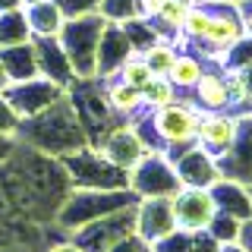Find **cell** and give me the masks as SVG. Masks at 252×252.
I'll use <instances>...</instances> for the list:
<instances>
[{
  "mask_svg": "<svg viewBox=\"0 0 252 252\" xmlns=\"http://www.w3.org/2000/svg\"><path fill=\"white\" fill-rule=\"evenodd\" d=\"M66 98H69V104H73V110H76V117H79V123H82L89 142H101L114 126H120L117 123L120 117L110 110L98 76L94 79H76V82L66 89Z\"/></svg>",
  "mask_w": 252,
  "mask_h": 252,
  "instance_id": "8",
  "label": "cell"
},
{
  "mask_svg": "<svg viewBox=\"0 0 252 252\" xmlns=\"http://www.w3.org/2000/svg\"><path fill=\"white\" fill-rule=\"evenodd\" d=\"M189 236H192V252H218V246H220L208 230H195Z\"/></svg>",
  "mask_w": 252,
  "mask_h": 252,
  "instance_id": "38",
  "label": "cell"
},
{
  "mask_svg": "<svg viewBox=\"0 0 252 252\" xmlns=\"http://www.w3.org/2000/svg\"><path fill=\"white\" fill-rule=\"evenodd\" d=\"M0 94L6 98V104L13 107V114L19 117V120H29V117L47 110L54 101H60L63 94H66V89H60V85H54V82H47V79L35 76V79H26V82L6 85Z\"/></svg>",
  "mask_w": 252,
  "mask_h": 252,
  "instance_id": "11",
  "label": "cell"
},
{
  "mask_svg": "<svg viewBox=\"0 0 252 252\" xmlns=\"http://www.w3.org/2000/svg\"><path fill=\"white\" fill-rule=\"evenodd\" d=\"M132 54L136 51H132L126 32L117 26V22H107L104 32H101V41H98V79L117 76V69H120Z\"/></svg>",
  "mask_w": 252,
  "mask_h": 252,
  "instance_id": "20",
  "label": "cell"
},
{
  "mask_svg": "<svg viewBox=\"0 0 252 252\" xmlns=\"http://www.w3.org/2000/svg\"><path fill=\"white\" fill-rule=\"evenodd\" d=\"M236 10H240V22H243L246 38H252V0H240V3H236Z\"/></svg>",
  "mask_w": 252,
  "mask_h": 252,
  "instance_id": "39",
  "label": "cell"
},
{
  "mask_svg": "<svg viewBox=\"0 0 252 252\" xmlns=\"http://www.w3.org/2000/svg\"><path fill=\"white\" fill-rule=\"evenodd\" d=\"M189 3H192V0H164V6L158 10V16L148 19V22H152L164 38H177L180 29H183V22H186Z\"/></svg>",
  "mask_w": 252,
  "mask_h": 252,
  "instance_id": "26",
  "label": "cell"
},
{
  "mask_svg": "<svg viewBox=\"0 0 252 252\" xmlns=\"http://www.w3.org/2000/svg\"><path fill=\"white\" fill-rule=\"evenodd\" d=\"M199 117L202 110L180 94L177 101L155 110H139V114L129 117V126L142 136L152 152L177 158L180 152H186L189 145H195V132H199Z\"/></svg>",
  "mask_w": 252,
  "mask_h": 252,
  "instance_id": "3",
  "label": "cell"
},
{
  "mask_svg": "<svg viewBox=\"0 0 252 252\" xmlns=\"http://www.w3.org/2000/svg\"><path fill=\"white\" fill-rule=\"evenodd\" d=\"M26 41H32V29H29L26 6L10 10V13H0V47L26 44Z\"/></svg>",
  "mask_w": 252,
  "mask_h": 252,
  "instance_id": "27",
  "label": "cell"
},
{
  "mask_svg": "<svg viewBox=\"0 0 252 252\" xmlns=\"http://www.w3.org/2000/svg\"><path fill=\"white\" fill-rule=\"evenodd\" d=\"M32 44H35L38 54V76L60 85V89H69L76 82V69L69 63L66 51H63V44L57 38H32Z\"/></svg>",
  "mask_w": 252,
  "mask_h": 252,
  "instance_id": "17",
  "label": "cell"
},
{
  "mask_svg": "<svg viewBox=\"0 0 252 252\" xmlns=\"http://www.w3.org/2000/svg\"><path fill=\"white\" fill-rule=\"evenodd\" d=\"M98 13L104 16L107 22L123 26V22H129V19H136V16H139V0H101Z\"/></svg>",
  "mask_w": 252,
  "mask_h": 252,
  "instance_id": "31",
  "label": "cell"
},
{
  "mask_svg": "<svg viewBox=\"0 0 252 252\" xmlns=\"http://www.w3.org/2000/svg\"><path fill=\"white\" fill-rule=\"evenodd\" d=\"M211 199H215L220 215H230L236 220H246L252 218V195H249V186L236 183V180H227L220 177L215 186H211Z\"/></svg>",
  "mask_w": 252,
  "mask_h": 252,
  "instance_id": "21",
  "label": "cell"
},
{
  "mask_svg": "<svg viewBox=\"0 0 252 252\" xmlns=\"http://www.w3.org/2000/svg\"><path fill=\"white\" fill-rule=\"evenodd\" d=\"M249 195H252V186H249Z\"/></svg>",
  "mask_w": 252,
  "mask_h": 252,
  "instance_id": "49",
  "label": "cell"
},
{
  "mask_svg": "<svg viewBox=\"0 0 252 252\" xmlns=\"http://www.w3.org/2000/svg\"><path fill=\"white\" fill-rule=\"evenodd\" d=\"M236 132H240V114L236 110H218V114H202L199 117V132L195 145L208 152L215 161H220L233 148Z\"/></svg>",
  "mask_w": 252,
  "mask_h": 252,
  "instance_id": "13",
  "label": "cell"
},
{
  "mask_svg": "<svg viewBox=\"0 0 252 252\" xmlns=\"http://www.w3.org/2000/svg\"><path fill=\"white\" fill-rule=\"evenodd\" d=\"M104 26H107V19L101 13L76 16V19L63 22L57 41L63 44L69 63H73L76 79H94L98 76V41H101Z\"/></svg>",
  "mask_w": 252,
  "mask_h": 252,
  "instance_id": "6",
  "label": "cell"
},
{
  "mask_svg": "<svg viewBox=\"0 0 252 252\" xmlns=\"http://www.w3.org/2000/svg\"><path fill=\"white\" fill-rule=\"evenodd\" d=\"M107 252H152V243H148L142 233L132 230V233H126L123 240H117Z\"/></svg>",
  "mask_w": 252,
  "mask_h": 252,
  "instance_id": "36",
  "label": "cell"
},
{
  "mask_svg": "<svg viewBox=\"0 0 252 252\" xmlns=\"http://www.w3.org/2000/svg\"><path fill=\"white\" fill-rule=\"evenodd\" d=\"M0 189L22 218L35 224H54V215L73 192V183L60 158L41 155L19 142L10 161L0 164Z\"/></svg>",
  "mask_w": 252,
  "mask_h": 252,
  "instance_id": "1",
  "label": "cell"
},
{
  "mask_svg": "<svg viewBox=\"0 0 252 252\" xmlns=\"http://www.w3.org/2000/svg\"><path fill=\"white\" fill-rule=\"evenodd\" d=\"M246 38L240 22L236 3H218V0H192L186 13V22L173 41L180 51H195L208 63H220L236 44Z\"/></svg>",
  "mask_w": 252,
  "mask_h": 252,
  "instance_id": "2",
  "label": "cell"
},
{
  "mask_svg": "<svg viewBox=\"0 0 252 252\" xmlns=\"http://www.w3.org/2000/svg\"><path fill=\"white\" fill-rule=\"evenodd\" d=\"M218 3H240V0H218Z\"/></svg>",
  "mask_w": 252,
  "mask_h": 252,
  "instance_id": "48",
  "label": "cell"
},
{
  "mask_svg": "<svg viewBox=\"0 0 252 252\" xmlns=\"http://www.w3.org/2000/svg\"><path fill=\"white\" fill-rule=\"evenodd\" d=\"M26 16H29V29H32V38H57L66 16L54 0H41V3H32L26 6Z\"/></svg>",
  "mask_w": 252,
  "mask_h": 252,
  "instance_id": "25",
  "label": "cell"
},
{
  "mask_svg": "<svg viewBox=\"0 0 252 252\" xmlns=\"http://www.w3.org/2000/svg\"><path fill=\"white\" fill-rule=\"evenodd\" d=\"M32 3H41V0H22V6H32Z\"/></svg>",
  "mask_w": 252,
  "mask_h": 252,
  "instance_id": "47",
  "label": "cell"
},
{
  "mask_svg": "<svg viewBox=\"0 0 252 252\" xmlns=\"http://www.w3.org/2000/svg\"><path fill=\"white\" fill-rule=\"evenodd\" d=\"M240 73H243V85H246V114H252V63L240 66Z\"/></svg>",
  "mask_w": 252,
  "mask_h": 252,
  "instance_id": "43",
  "label": "cell"
},
{
  "mask_svg": "<svg viewBox=\"0 0 252 252\" xmlns=\"http://www.w3.org/2000/svg\"><path fill=\"white\" fill-rule=\"evenodd\" d=\"M161 6H164V0H139V16L142 19H155Z\"/></svg>",
  "mask_w": 252,
  "mask_h": 252,
  "instance_id": "42",
  "label": "cell"
},
{
  "mask_svg": "<svg viewBox=\"0 0 252 252\" xmlns=\"http://www.w3.org/2000/svg\"><path fill=\"white\" fill-rule=\"evenodd\" d=\"M136 230V202L126 205V208L114 211V215H104L92 224L79 227L76 233H69L73 240L82 246L85 252H107L117 240H123L126 233Z\"/></svg>",
  "mask_w": 252,
  "mask_h": 252,
  "instance_id": "10",
  "label": "cell"
},
{
  "mask_svg": "<svg viewBox=\"0 0 252 252\" xmlns=\"http://www.w3.org/2000/svg\"><path fill=\"white\" fill-rule=\"evenodd\" d=\"M170 208H173L177 230H183V233L205 230L211 224V218L218 215L211 189H195V186H180L177 195H170Z\"/></svg>",
  "mask_w": 252,
  "mask_h": 252,
  "instance_id": "12",
  "label": "cell"
},
{
  "mask_svg": "<svg viewBox=\"0 0 252 252\" xmlns=\"http://www.w3.org/2000/svg\"><path fill=\"white\" fill-rule=\"evenodd\" d=\"M211 236H215L218 243H236L240 240V230H243V220H236V218H230V215H218L211 218V224L205 227Z\"/></svg>",
  "mask_w": 252,
  "mask_h": 252,
  "instance_id": "33",
  "label": "cell"
},
{
  "mask_svg": "<svg viewBox=\"0 0 252 252\" xmlns=\"http://www.w3.org/2000/svg\"><path fill=\"white\" fill-rule=\"evenodd\" d=\"M220 177L236 180L243 186H252V114H240V132L233 148L218 161Z\"/></svg>",
  "mask_w": 252,
  "mask_h": 252,
  "instance_id": "16",
  "label": "cell"
},
{
  "mask_svg": "<svg viewBox=\"0 0 252 252\" xmlns=\"http://www.w3.org/2000/svg\"><path fill=\"white\" fill-rule=\"evenodd\" d=\"M16 139L22 145L35 148L41 155H51V158H66V155L79 152L82 145H89V136H85V129L79 123L66 94L60 101H54L47 110H41V114L29 117V120H19Z\"/></svg>",
  "mask_w": 252,
  "mask_h": 252,
  "instance_id": "4",
  "label": "cell"
},
{
  "mask_svg": "<svg viewBox=\"0 0 252 252\" xmlns=\"http://www.w3.org/2000/svg\"><path fill=\"white\" fill-rule=\"evenodd\" d=\"M139 202L129 189H73L63 199V205L54 215V227H60V233H76L79 227L92 224V220L114 215V211L126 208V205Z\"/></svg>",
  "mask_w": 252,
  "mask_h": 252,
  "instance_id": "5",
  "label": "cell"
},
{
  "mask_svg": "<svg viewBox=\"0 0 252 252\" xmlns=\"http://www.w3.org/2000/svg\"><path fill=\"white\" fill-rule=\"evenodd\" d=\"M94 145L101 148V155H104L107 161L114 164V167H120V170H126V173L136 167V164H139L145 155H152V148L142 142V136L132 129L129 123L114 126V129H110L101 142H94Z\"/></svg>",
  "mask_w": 252,
  "mask_h": 252,
  "instance_id": "14",
  "label": "cell"
},
{
  "mask_svg": "<svg viewBox=\"0 0 252 252\" xmlns=\"http://www.w3.org/2000/svg\"><path fill=\"white\" fill-rule=\"evenodd\" d=\"M177 54H180V44L173 41V38H161V41H155L148 51H142V57H145L152 76H167V69L173 66Z\"/></svg>",
  "mask_w": 252,
  "mask_h": 252,
  "instance_id": "29",
  "label": "cell"
},
{
  "mask_svg": "<svg viewBox=\"0 0 252 252\" xmlns=\"http://www.w3.org/2000/svg\"><path fill=\"white\" fill-rule=\"evenodd\" d=\"M126 32V38H129V44H132V51L142 54V51H148L155 41H161V32H158L148 19H142V16H136V19H129V22H123L120 26Z\"/></svg>",
  "mask_w": 252,
  "mask_h": 252,
  "instance_id": "30",
  "label": "cell"
},
{
  "mask_svg": "<svg viewBox=\"0 0 252 252\" xmlns=\"http://www.w3.org/2000/svg\"><path fill=\"white\" fill-rule=\"evenodd\" d=\"M16 129H19V117L13 114V107L6 104V98L0 94V132H6V136H16Z\"/></svg>",
  "mask_w": 252,
  "mask_h": 252,
  "instance_id": "37",
  "label": "cell"
},
{
  "mask_svg": "<svg viewBox=\"0 0 252 252\" xmlns=\"http://www.w3.org/2000/svg\"><path fill=\"white\" fill-rule=\"evenodd\" d=\"M117 79L126 82V85H132V89H142V85L152 79V69H148V63H145L142 54H132V57L117 69Z\"/></svg>",
  "mask_w": 252,
  "mask_h": 252,
  "instance_id": "32",
  "label": "cell"
},
{
  "mask_svg": "<svg viewBox=\"0 0 252 252\" xmlns=\"http://www.w3.org/2000/svg\"><path fill=\"white\" fill-rule=\"evenodd\" d=\"M139 92H142V110L164 107V104H170V101H177V98H180V92L170 85V79H167V76H152Z\"/></svg>",
  "mask_w": 252,
  "mask_h": 252,
  "instance_id": "28",
  "label": "cell"
},
{
  "mask_svg": "<svg viewBox=\"0 0 252 252\" xmlns=\"http://www.w3.org/2000/svg\"><path fill=\"white\" fill-rule=\"evenodd\" d=\"M177 189L180 180L167 155L152 152L129 170V192L136 199H170V195H177Z\"/></svg>",
  "mask_w": 252,
  "mask_h": 252,
  "instance_id": "9",
  "label": "cell"
},
{
  "mask_svg": "<svg viewBox=\"0 0 252 252\" xmlns=\"http://www.w3.org/2000/svg\"><path fill=\"white\" fill-rule=\"evenodd\" d=\"M177 230L170 199H139L136 202V233H142L148 243H158Z\"/></svg>",
  "mask_w": 252,
  "mask_h": 252,
  "instance_id": "18",
  "label": "cell"
},
{
  "mask_svg": "<svg viewBox=\"0 0 252 252\" xmlns=\"http://www.w3.org/2000/svg\"><path fill=\"white\" fill-rule=\"evenodd\" d=\"M202 114H218V110H233V101H230V92H227V82H224V73H220V63H211L205 69V76L192 85V92L186 94Z\"/></svg>",
  "mask_w": 252,
  "mask_h": 252,
  "instance_id": "19",
  "label": "cell"
},
{
  "mask_svg": "<svg viewBox=\"0 0 252 252\" xmlns=\"http://www.w3.org/2000/svg\"><path fill=\"white\" fill-rule=\"evenodd\" d=\"M101 89H104V98H107L110 110H114L117 117H123L126 123H129L132 114H139V110H142V92L132 89V85H126V82H120L117 76L101 79Z\"/></svg>",
  "mask_w": 252,
  "mask_h": 252,
  "instance_id": "24",
  "label": "cell"
},
{
  "mask_svg": "<svg viewBox=\"0 0 252 252\" xmlns=\"http://www.w3.org/2000/svg\"><path fill=\"white\" fill-rule=\"evenodd\" d=\"M10 85V76H6V69H3V63H0V92Z\"/></svg>",
  "mask_w": 252,
  "mask_h": 252,
  "instance_id": "46",
  "label": "cell"
},
{
  "mask_svg": "<svg viewBox=\"0 0 252 252\" xmlns=\"http://www.w3.org/2000/svg\"><path fill=\"white\" fill-rule=\"evenodd\" d=\"M173 161L180 186H195V189H211L220 180V167L208 152H202L199 145H189L186 152H180Z\"/></svg>",
  "mask_w": 252,
  "mask_h": 252,
  "instance_id": "15",
  "label": "cell"
},
{
  "mask_svg": "<svg viewBox=\"0 0 252 252\" xmlns=\"http://www.w3.org/2000/svg\"><path fill=\"white\" fill-rule=\"evenodd\" d=\"M0 63H3L6 76H10V85L38 76V54H35V44L32 41L13 44V47H0Z\"/></svg>",
  "mask_w": 252,
  "mask_h": 252,
  "instance_id": "22",
  "label": "cell"
},
{
  "mask_svg": "<svg viewBox=\"0 0 252 252\" xmlns=\"http://www.w3.org/2000/svg\"><path fill=\"white\" fill-rule=\"evenodd\" d=\"M218 252H249V249L243 246L240 240H236V243H220V246H218Z\"/></svg>",
  "mask_w": 252,
  "mask_h": 252,
  "instance_id": "44",
  "label": "cell"
},
{
  "mask_svg": "<svg viewBox=\"0 0 252 252\" xmlns=\"http://www.w3.org/2000/svg\"><path fill=\"white\" fill-rule=\"evenodd\" d=\"M44 252H85V249L79 246V243L73 240V236H63L60 243H51V246H47Z\"/></svg>",
  "mask_w": 252,
  "mask_h": 252,
  "instance_id": "41",
  "label": "cell"
},
{
  "mask_svg": "<svg viewBox=\"0 0 252 252\" xmlns=\"http://www.w3.org/2000/svg\"><path fill=\"white\" fill-rule=\"evenodd\" d=\"M60 161L69 173L73 189H129V173L114 167L94 142L82 145L79 152L66 155V158H60Z\"/></svg>",
  "mask_w": 252,
  "mask_h": 252,
  "instance_id": "7",
  "label": "cell"
},
{
  "mask_svg": "<svg viewBox=\"0 0 252 252\" xmlns=\"http://www.w3.org/2000/svg\"><path fill=\"white\" fill-rule=\"evenodd\" d=\"M208 66H211V63L205 60V57H199L195 51H186V47H183V51L177 54V60H173V66L167 69V79H170V85L180 94H189V92H192V85L205 76V69H208Z\"/></svg>",
  "mask_w": 252,
  "mask_h": 252,
  "instance_id": "23",
  "label": "cell"
},
{
  "mask_svg": "<svg viewBox=\"0 0 252 252\" xmlns=\"http://www.w3.org/2000/svg\"><path fill=\"white\" fill-rule=\"evenodd\" d=\"M22 0H0V13H10V10H19Z\"/></svg>",
  "mask_w": 252,
  "mask_h": 252,
  "instance_id": "45",
  "label": "cell"
},
{
  "mask_svg": "<svg viewBox=\"0 0 252 252\" xmlns=\"http://www.w3.org/2000/svg\"><path fill=\"white\" fill-rule=\"evenodd\" d=\"M16 145H19V139H16V136H6V132H0V164L10 161V155L16 152Z\"/></svg>",
  "mask_w": 252,
  "mask_h": 252,
  "instance_id": "40",
  "label": "cell"
},
{
  "mask_svg": "<svg viewBox=\"0 0 252 252\" xmlns=\"http://www.w3.org/2000/svg\"><path fill=\"white\" fill-rule=\"evenodd\" d=\"M54 3L63 10V16H66V19H76V16L98 13V3H101V0H54Z\"/></svg>",
  "mask_w": 252,
  "mask_h": 252,
  "instance_id": "35",
  "label": "cell"
},
{
  "mask_svg": "<svg viewBox=\"0 0 252 252\" xmlns=\"http://www.w3.org/2000/svg\"><path fill=\"white\" fill-rule=\"evenodd\" d=\"M152 252H192V236L183 230H173L170 236L152 243Z\"/></svg>",
  "mask_w": 252,
  "mask_h": 252,
  "instance_id": "34",
  "label": "cell"
}]
</instances>
